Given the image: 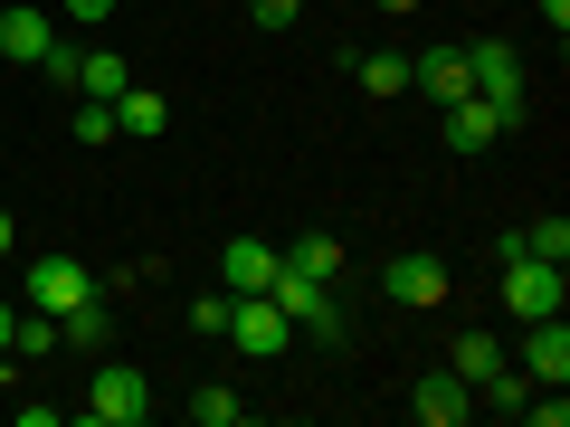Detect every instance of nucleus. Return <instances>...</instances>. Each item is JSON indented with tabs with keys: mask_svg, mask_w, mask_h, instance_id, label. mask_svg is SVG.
<instances>
[{
	"mask_svg": "<svg viewBox=\"0 0 570 427\" xmlns=\"http://www.w3.org/2000/svg\"><path fill=\"white\" fill-rule=\"evenodd\" d=\"M190 418H200V427H238V389H228V380L190 389Z\"/></svg>",
	"mask_w": 570,
	"mask_h": 427,
	"instance_id": "412c9836",
	"label": "nucleus"
},
{
	"mask_svg": "<svg viewBox=\"0 0 570 427\" xmlns=\"http://www.w3.org/2000/svg\"><path fill=\"white\" fill-rule=\"evenodd\" d=\"M523 257H551V266H570V219H561V209L523 228Z\"/></svg>",
	"mask_w": 570,
	"mask_h": 427,
	"instance_id": "aec40b11",
	"label": "nucleus"
},
{
	"mask_svg": "<svg viewBox=\"0 0 570 427\" xmlns=\"http://www.w3.org/2000/svg\"><path fill=\"white\" fill-rule=\"evenodd\" d=\"M456 58H466V96H485L494 115H523V58H513L504 39H475V48H456Z\"/></svg>",
	"mask_w": 570,
	"mask_h": 427,
	"instance_id": "f03ea898",
	"label": "nucleus"
},
{
	"mask_svg": "<svg viewBox=\"0 0 570 427\" xmlns=\"http://www.w3.org/2000/svg\"><path fill=\"white\" fill-rule=\"evenodd\" d=\"M295 10H305V0H247V20H257V29H285Z\"/></svg>",
	"mask_w": 570,
	"mask_h": 427,
	"instance_id": "393cba45",
	"label": "nucleus"
},
{
	"mask_svg": "<svg viewBox=\"0 0 570 427\" xmlns=\"http://www.w3.org/2000/svg\"><path fill=\"white\" fill-rule=\"evenodd\" d=\"M190 332H228V295H200L190 305Z\"/></svg>",
	"mask_w": 570,
	"mask_h": 427,
	"instance_id": "b1692460",
	"label": "nucleus"
},
{
	"mask_svg": "<svg viewBox=\"0 0 570 427\" xmlns=\"http://www.w3.org/2000/svg\"><path fill=\"white\" fill-rule=\"evenodd\" d=\"M48 48H58V20H48L39 0H10V10H0V58H10V67H39Z\"/></svg>",
	"mask_w": 570,
	"mask_h": 427,
	"instance_id": "6e6552de",
	"label": "nucleus"
},
{
	"mask_svg": "<svg viewBox=\"0 0 570 427\" xmlns=\"http://www.w3.org/2000/svg\"><path fill=\"white\" fill-rule=\"evenodd\" d=\"M115 133H124V123H115V105H96V96H86V105H77V142H86V152H105Z\"/></svg>",
	"mask_w": 570,
	"mask_h": 427,
	"instance_id": "4be33fe9",
	"label": "nucleus"
},
{
	"mask_svg": "<svg viewBox=\"0 0 570 427\" xmlns=\"http://www.w3.org/2000/svg\"><path fill=\"white\" fill-rule=\"evenodd\" d=\"M134 10H142V0H134Z\"/></svg>",
	"mask_w": 570,
	"mask_h": 427,
	"instance_id": "7c9ffc66",
	"label": "nucleus"
},
{
	"mask_svg": "<svg viewBox=\"0 0 570 427\" xmlns=\"http://www.w3.org/2000/svg\"><path fill=\"white\" fill-rule=\"evenodd\" d=\"M200 10H209V0H200Z\"/></svg>",
	"mask_w": 570,
	"mask_h": 427,
	"instance_id": "2f4dec72",
	"label": "nucleus"
},
{
	"mask_svg": "<svg viewBox=\"0 0 570 427\" xmlns=\"http://www.w3.org/2000/svg\"><path fill=\"white\" fill-rule=\"evenodd\" d=\"M115 123H124L134 142H153V133L171 123V105H163V96H142V86H124V96H115Z\"/></svg>",
	"mask_w": 570,
	"mask_h": 427,
	"instance_id": "2eb2a0df",
	"label": "nucleus"
},
{
	"mask_svg": "<svg viewBox=\"0 0 570 427\" xmlns=\"http://www.w3.org/2000/svg\"><path fill=\"white\" fill-rule=\"evenodd\" d=\"M266 285H276V247H266V238L219 247V295H266Z\"/></svg>",
	"mask_w": 570,
	"mask_h": 427,
	"instance_id": "9b49d317",
	"label": "nucleus"
},
{
	"mask_svg": "<svg viewBox=\"0 0 570 427\" xmlns=\"http://www.w3.org/2000/svg\"><path fill=\"white\" fill-rule=\"evenodd\" d=\"M371 10H390V20H409V10H419V0H371Z\"/></svg>",
	"mask_w": 570,
	"mask_h": 427,
	"instance_id": "c85d7f7f",
	"label": "nucleus"
},
{
	"mask_svg": "<svg viewBox=\"0 0 570 427\" xmlns=\"http://www.w3.org/2000/svg\"><path fill=\"white\" fill-rule=\"evenodd\" d=\"M10 324H20V305H0V351H10Z\"/></svg>",
	"mask_w": 570,
	"mask_h": 427,
	"instance_id": "c756f323",
	"label": "nucleus"
},
{
	"mask_svg": "<svg viewBox=\"0 0 570 427\" xmlns=\"http://www.w3.org/2000/svg\"><path fill=\"white\" fill-rule=\"evenodd\" d=\"M561 266L551 257H504V314L513 324H542V314H561Z\"/></svg>",
	"mask_w": 570,
	"mask_h": 427,
	"instance_id": "20e7f679",
	"label": "nucleus"
},
{
	"mask_svg": "<svg viewBox=\"0 0 570 427\" xmlns=\"http://www.w3.org/2000/svg\"><path fill=\"white\" fill-rule=\"evenodd\" d=\"M523 418H532V427H570V389H532Z\"/></svg>",
	"mask_w": 570,
	"mask_h": 427,
	"instance_id": "5701e85b",
	"label": "nucleus"
},
{
	"mask_svg": "<svg viewBox=\"0 0 570 427\" xmlns=\"http://www.w3.org/2000/svg\"><path fill=\"white\" fill-rule=\"evenodd\" d=\"M86 295H96V276H86L77 257H39L29 266V305L39 314H67V305H86Z\"/></svg>",
	"mask_w": 570,
	"mask_h": 427,
	"instance_id": "1a4fd4ad",
	"label": "nucleus"
},
{
	"mask_svg": "<svg viewBox=\"0 0 570 427\" xmlns=\"http://www.w3.org/2000/svg\"><path fill=\"white\" fill-rule=\"evenodd\" d=\"M105 332H115V324H105V295H86V305L58 314V342H77V351H105Z\"/></svg>",
	"mask_w": 570,
	"mask_h": 427,
	"instance_id": "f3484780",
	"label": "nucleus"
},
{
	"mask_svg": "<svg viewBox=\"0 0 570 427\" xmlns=\"http://www.w3.org/2000/svg\"><path fill=\"white\" fill-rule=\"evenodd\" d=\"M276 257L295 266V276H314V285L343 276V238H324V228H314V238H295V247H276Z\"/></svg>",
	"mask_w": 570,
	"mask_h": 427,
	"instance_id": "4468645a",
	"label": "nucleus"
},
{
	"mask_svg": "<svg viewBox=\"0 0 570 427\" xmlns=\"http://www.w3.org/2000/svg\"><path fill=\"white\" fill-rule=\"evenodd\" d=\"M352 77H362L371 96H409V58H400V48H371V58H352Z\"/></svg>",
	"mask_w": 570,
	"mask_h": 427,
	"instance_id": "a211bd4d",
	"label": "nucleus"
},
{
	"mask_svg": "<svg viewBox=\"0 0 570 427\" xmlns=\"http://www.w3.org/2000/svg\"><path fill=\"white\" fill-rule=\"evenodd\" d=\"M542 20H551V29H570V0H542Z\"/></svg>",
	"mask_w": 570,
	"mask_h": 427,
	"instance_id": "cd10ccee",
	"label": "nucleus"
},
{
	"mask_svg": "<svg viewBox=\"0 0 570 427\" xmlns=\"http://www.w3.org/2000/svg\"><path fill=\"white\" fill-rule=\"evenodd\" d=\"M494 361H504V342H494V332H456V351H448V370H456V380H485Z\"/></svg>",
	"mask_w": 570,
	"mask_h": 427,
	"instance_id": "6ab92c4d",
	"label": "nucleus"
},
{
	"mask_svg": "<svg viewBox=\"0 0 570 427\" xmlns=\"http://www.w3.org/2000/svg\"><path fill=\"white\" fill-rule=\"evenodd\" d=\"M228 342H238L247 361H276V351L295 342V324L276 314V295H228Z\"/></svg>",
	"mask_w": 570,
	"mask_h": 427,
	"instance_id": "39448f33",
	"label": "nucleus"
},
{
	"mask_svg": "<svg viewBox=\"0 0 570 427\" xmlns=\"http://www.w3.org/2000/svg\"><path fill=\"white\" fill-rule=\"evenodd\" d=\"M390 305H409V314H428V305H448V257H428V247H400L390 257Z\"/></svg>",
	"mask_w": 570,
	"mask_h": 427,
	"instance_id": "423d86ee",
	"label": "nucleus"
},
{
	"mask_svg": "<svg viewBox=\"0 0 570 427\" xmlns=\"http://www.w3.org/2000/svg\"><path fill=\"white\" fill-rule=\"evenodd\" d=\"M494 133H504V115H494L485 96H456L448 105V152H485Z\"/></svg>",
	"mask_w": 570,
	"mask_h": 427,
	"instance_id": "ddd939ff",
	"label": "nucleus"
},
{
	"mask_svg": "<svg viewBox=\"0 0 570 427\" xmlns=\"http://www.w3.org/2000/svg\"><path fill=\"white\" fill-rule=\"evenodd\" d=\"M77 86H86V96H96V105H115L124 86H134V67H124L115 48H96V58H77Z\"/></svg>",
	"mask_w": 570,
	"mask_h": 427,
	"instance_id": "dca6fc26",
	"label": "nucleus"
},
{
	"mask_svg": "<svg viewBox=\"0 0 570 427\" xmlns=\"http://www.w3.org/2000/svg\"><path fill=\"white\" fill-rule=\"evenodd\" d=\"M77 427H142L153 418V380L142 370H124V361H96V380H86V399L67 408Z\"/></svg>",
	"mask_w": 570,
	"mask_h": 427,
	"instance_id": "f257e3e1",
	"label": "nucleus"
},
{
	"mask_svg": "<svg viewBox=\"0 0 570 427\" xmlns=\"http://www.w3.org/2000/svg\"><path fill=\"white\" fill-rule=\"evenodd\" d=\"M409 408H419L428 427H466V418H475V380H456V370H428V380L409 389Z\"/></svg>",
	"mask_w": 570,
	"mask_h": 427,
	"instance_id": "9d476101",
	"label": "nucleus"
},
{
	"mask_svg": "<svg viewBox=\"0 0 570 427\" xmlns=\"http://www.w3.org/2000/svg\"><path fill=\"white\" fill-rule=\"evenodd\" d=\"M513 370H523L532 389H570V324H561V314H542V324L523 332V361H513Z\"/></svg>",
	"mask_w": 570,
	"mask_h": 427,
	"instance_id": "0eeeda50",
	"label": "nucleus"
},
{
	"mask_svg": "<svg viewBox=\"0 0 570 427\" xmlns=\"http://www.w3.org/2000/svg\"><path fill=\"white\" fill-rule=\"evenodd\" d=\"M0 257H20V228H10V209H0Z\"/></svg>",
	"mask_w": 570,
	"mask_h": 427,
	"instance_id": "bb28decb",
	"label": "nucleus"
},
{
	"mask_svg": "<svg viewBox=\"0 0 570 427\" xmlns=\"http://www.w3.org/2000/svg\"><path fill=\"white\" fill-rule=\"evenodd\" d=\"M105 10H124V0H67V20H105Z\"/></svg>",
	"mask_w": 570,
	"mask_h": 427,
	"instance_id": "a878e982",
	"label": "nucleus"
},
{
	"mask_svg": "<svg viewBox=\"0 0 570 427\" xmlns=\"http://www.w3.org/2000/svg\"><path fill=\"white\" fill-rule=\"evenodd\" d=\"M266 295H276V314H285V324H295V332H314L324 351L343 342V314H333V295H324L314 276H295L285 257H276V285H266Z\"/></svg>",
	"mask_w": 570,
	"mask_h": 427,
	"instance_id": "7ed1b4c3",
	"label": "nucleus"
},
{
	"mask_svg": "<svg viewBox=\"0 0 570 427\" xmlns=\"http://www.w3.org/2000/svg\"><path fill=\"white\" fill-rule=\"evenodd\" d=\"M409 96L456 105V96H466V58H456V48H419V58H409Z\"/></svg>",
	"mask_w": 570,
	"mask_h": 427,
	"instance_id": "f8f14e48",
	"label": "nucleus"
}]
</instances>
